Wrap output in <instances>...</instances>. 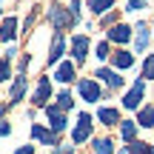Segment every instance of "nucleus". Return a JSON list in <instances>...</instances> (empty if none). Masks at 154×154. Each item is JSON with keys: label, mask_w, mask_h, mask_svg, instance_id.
Wrapping results in <instances>:
<instances>
[{"label": "nucleus", "mask_w": 154, "mask_h": 154, "mask_svg": "<svg viewBox=\"0 0 154 154\" xmlns=\"http://www.w3.org/2000/svg\"><path fill=\"white\" fill-rule=\"evenodd\" d=\"M94 51H97V54H94L97 60H106V57H111V51H109V40H100Z\"/></svg>", "instance_id": "nucleus-25"}, {"label": "nucleus", "mask_w": 154, "mask_h": 154, "mask_svg": "<svg viewBox=\"0 0 154 154\" xmlns=\"http://www.w3.org/2000/svg\"><path fill=\"white\" fill-rule=\"evenodd\" d=\"M49 20H51V26H54L57 32H63V29L74 26L77 17H74L69 9H63V6H51V9H49Z\"/></svg>", "instance_id": "nucleus-2"}, {"label": "nucleus", "mask_w": 154, "mask_h": 154, "mask_svg": "<svg viewBox=\"0 0 154 154\" xmlns=\"http://www.w3.org/2000/svg\"><path fill=\"white\" fill-rule=\"evenodd\" d=\"M126 149H128V154H149L151 146H149V143H143V140H134V143H128Z\"/></svg>", "instance_id": "nucleus-23"}, {"label": "nucleus", "mask_w": 154, "mask_h": 154, "mask_svg": "<svg viewBox=\"0 0 154 154\" xmlns=\"http://www.w3.org/2000/svg\"><path fill=\"white\" fill-rule=\"evenodd\" d=\"M0 6H3V0H0Z\"/></svg>", "instance_id": "nucleus-36"}, {"label": "nucleus", "mask_w": 154, "mask_h": 154, "mask_svg": "<svg viewBox=\"0 0 154 154\" xmlns=\"http://www.w3.org/2000/svg\"><path fill=\"white\" fill-rule=\"evenodd\" d=\"M94 77H100V80H103L109 88H123V77L117 74L114 69H97V72H94Z\"/></svg>", "instance_id": "nucleus-11"}, {"label": "nucleus", "mask_w": 154, "mask_h": 154, "mask_svg": "<svg viewBox=\"0 0 154 154\" xmlns=\"http://www.w3.org/2000/svg\"><path fill=\"white\" fill-rule=\"evenodd\" d=\"M46 117H49L51 131H54V134H60L63 128H66V111H60L57 106H46Z\"/></svg>", "instance_id": "nucleus-6"}, {"label": "nucleus", "mask_w": 154, "mask_h": 154, "mask_svg": "<svg viewBox=\"0 0 154 154\" xmlns=\"http://www.w3.org/2000/svg\"><path fill=\"white\" fill-rule=\"evenodd\" d=\"M72 54H74L77 63L86 60V54H88V37H86V34H77V37H72Z\"/></svg>", "instance_id": "nucleus-10"}, {"label": "nucleus", "mask_w": 154, "mask_h": 154, "mask_svg": "<svg viewBox=\"0 0 154 154\" xmlns=\"http://www.w3.org/2000/svg\"><path fill=\"white\" fill-rule=\"evenodd\" d=\"M91 154H117V151H114V140L97 137V140L91 143Z\"/></svg>", "instance_id": "nucleus-17"}, {"label": "nucleus", "mask_w": 154, "mask_h": 154, "mask_svg": "<svg viewBox=\"0 0 154 154\" xmlns=\"http://www.w3.org/2000/svg\"><path fill=\"white\" fill-rule=\"evenodd\" d=\"M80 9H83V6H80V3H77V0H74V3H72V6H69V11H72V14H74V17H80Z\"/></svg>", "instance_id": "nucleus-29"}, {"label": "nucleus", "mask_w": 154, "mask_h": 154, "mask_svg": "<svg viewBox=\"0 0 154 154\" xmlns=\"http://www.w3.org/2000/svg\"><path fill=\"white\" fill-rule=\"evenodd\" d=\"M146 6H149L146 0H128V3H126V11H140V9H146Z\"/></svg>", "instance_id": "nucleus-27"}, {"label": "nucleus", "mask_w": 154, "mask_h": 154, "mask_svg": "<svg viewBox=\"0 0 154 154\" xmlns=\"http://www.w3.org/2000/svg\"><path fill=\"white\" fill-rule=\"evenodd\" d=\"M26 86H29V77H26V74H17L14 83H11V103H20V100H23Z\"/></svg>", "instance_id": "nucleus-15"}, {"label": "nucleus", "mask_w": 154, "mask_h": 154, "mask_svg": "<svg viewBox=\"0 0 154 154\" xmlns=\"http://www.w3.org/2000/svg\"><path fill=\"white\" fill-rule=\"evenodd\" d=\"M63 51H66V37H63V32H54V40H51V51H49V66H54L57 60L63 57Z\"/></svg>", "instance_id": "nucleus-9"}, {"label": "nucleus", "mask_w": 154, "mask_h": 154, "mask_svg": "<svg viewBox=\"0 0 154 154\" xmlns=\"http://www.w3.org/2000/svg\"><path fill=\"white\" fill-rule=\"evenodd\" d=\"M143 97H146V80L140 77V80H134V86L123 94V109H137L140 111V109H143V106H140Z\"/></svg>", "instance_id": "nucleus-1"}, {"label": "nucleus", "mask_w": 154, "mask_h": 154, "mask_svg": "<svg viewBox=\"0 0 154 154\" xmlns=\"http://www.w3.org/2000/svg\"><path fill=\"white\" fill-rule=\"evenodd\" d=\"M111 66H114V72H126V69L134 66V54L126 49H117L114 54H111Z\"/></svg>", "instance_id": "nucleus-7"}, {"label": "nucleus", "mask_w": 154, "mask_h": 154, "mask_svg": "<svg viewBox=\"0 0 154 154\" xmlns=\"http://www.w3.org/2000/svg\"><path fill=\"white\" fill-rule=\"evenodd\" d=\"M9 77H11V66H9V57H3L0 60V83L9 80Z\"/></svg>", "instance_id": "nucleus-26"}, {"label": "nucleus", "mask_w": 154, "mask_h": 154, "mask_svg": "<svg viewBox=\"0 0 154 154\" xmlns=\"http://www.w3.org/2000/svg\"><path fill=\"white\" fill-rule=\"evenodd\" d=\"M137 120H123L120 123V137L126 140V143H134V140H137Z\"/></svg>", "instance_id": "nucleus-16"}, {"label": "nucleus", "mask_w": 154, "mask_h": 154, "mask_svg": "<svg viewBox=\"0 0 154 154\" xmlns=\"http://www.w3.org/2000/svg\"><path fill=\"white\" fill-rule=\"evenodd\" d=\"M140 74H143V80H146V83H149V80H154V54H146Z\"/></svg>", "instance_id": "nucleus-22"}, {"label": "nucleus", "mask_w": 154, "mask_h": 154, "mask_svg": "<svg viewBox=\"0 0 154 154\" xmlns=\"http://www.w3.org/2000/svg\"><path fill=\"white\" fill-rule=\"evenodd\" d=\"M14 29H17V17H6L3 26H0V40H11V37L17 34Z\"/></svg>", "instance_id": "nucleus-20"}, {"label": "nucleus", "mask_w": 154, "mask_h": 154, "mask_svg": "<svg viewBox=\"0 0 154 154\" xmlns=\"http://www.w3.org/2000/svg\"><path fill=\"white\" fill-rule=\"evenodd\" d=\"M114 20H117V11H109V14H103V26H114Z\"/></svg>", "instance_id": "nucleus-28"}, {"label": "nucleus", "mask_w": 154, "mask_h": 154, "mask_svg": "<svg viewBox=\"0 0 154 154\" xmlns=\"http://www.w3.org/2000/svg\"><path fill=\"white\" fill-rule=\"evenodd\" d=\"M9 131H11V126H9V123H0V137H6Z\"/></svg>", "instance_id": "nucleus-32"}, {"label": "nucleus", "mask_w": 154, "mask_h": 154, "mask_svg": "<svg viewBox=\"0 0 154 154\" xmlns=\"http://www.w3.org/2000/svg\"><path fill=\"white\" fill-rule=\"evenodd\" d=\"M86 6L94 11V14H109V11H111V6H114V0H88Z\"/></svg>", "instance_id": "nucleus-21"}, {"label": "nucleus", "mask_w": 154, "mask_h": 154, "mask_svg": "<svg viewBox=\"0 0 154 154\" xmlns=\"http://www.w3.org/2000/svg\"><path fill=\"white\" fill-rule=\"evenodd\" d=\"M117 154H128V149H120V151H117Z\"/></svg>", "instance_id": "nucleus-34"}, {"label": "nucleus", "mask_w": 154, "mask_h": 154, "mask_svg": "<svg viewBox=\"0 0 154 154\" xmlns=\"http://www.w3.org/2000/svg\"><path fill=\"white\" fill-rule=\"evenodd\" d=\"M77 91H80V97L86 100V103H97V100L103 97V91H100V83L91 80V77H86V80L77 83Z\"/></svg>", "instance_id": "nucleus-4"}, {"label": "nucleus", "mask_w": 154, "mask_h": 154, "mask_svg": "<svg viewBox=\"0 0 154 154\" xmlns=\"http://www.w3.org/2000/svg\"><path fill=\"white\" fill-rule=\"evenodd\" d=\"M49 97H51V80H49V77H40L37 91H34V100H32V103L40 106V109H46V106H49Z\"/></svg>", "instance_id": "nucleus-5"}, {"label": "nucleus", "mask_w": 154, "mask_h": 154, "mask_svg": "<svg viewBox=\"0 0 154 154\" xmlns=\"http://www.w3.org/2000/svg\"><path fill=\"white\" fill-rule=\"evenodd\" d=\"M3 114H6V106H0V117H3Z\"/></svg>", "instance_id": "nucleus-33"}, {"label": "nucleus", "mask_w": 154, "mask_h": 154, "mask_svg": "<svg viewBox=\"0 0 154 154\" xmlns=\"http://www.w3.org/2000/svg\"><path fill=\"white\" fill-rule=\"evenodd\" d=\"M91 128H94V123H91V114H80V117H77V126H74V131H72V143H74V146L86 143V140L91 137Z\"/></svg>", "instance_id": "nucleus-3"}, {"label": "nucleus", "mask_w": 154, "mask_h": 154, "mask_svg": "<svg viewBox=\"0 0 154 154\" xmlns=\"http://www.w3.org/2000/svg\"><path fill=\"white\" fill-rule=\"evenodd\" d=\"M32 137L40 140V143H46V146H57V134L49 131V128H43L40 123H34V126H32Z\"/></svg>", "instance_id": "nucleus-14"}, {"label": "nucleus", "mask_w": 154, "mask_h": 154, "mask_svg": "<svg viewBox=\"0 0 154 154\" xmlns=\"http://www.w3.org/2000/svg\"><path fill=\"white\" fill-rule=\"evenodd\" d=\"M137 126L140 128H154V106H143L137 111Z\"/></svg>", "instance_id": "nucleus-18"}, {"label": "nucleus", "mask_w": 154, "mask_h": 154, "mask_svg": "<svg viewBox=\"0 0 154 154\" xmlns=\"http://www.w3.org/2000/svg\"><path fill=\"white\" fill-rule=\"evenodd\" d=\"M128 40H131V26L114 23V26L109 29V43H128Z\"/></svg>", "instance_id": "nucleus-8"}, {"label": "nucleus", "mask_w": 154, "mask_h": 154, "mask_svg": "<svg viewBox=\"0 0 154 154\" xmlns=\"http://www.w3.org/2000/svg\"><path fill=\"white\" fill-rule=\"evenodd\" d=\"M54 80H60V83H72V80H74V66H72V60H66V63L57 66Z\"/></svg>", "instance_id": "nucleus-19"}, {"label": "nucleus", "mask_w": 154, "mask_h": 154, "mask_svg": "<svg viewBox=\"0 0 154 154\" xmlns=\"http://www.w3.org/2000/svg\"><path fill=\"white\" fill-rule=\"evenodd\" d=\"M149 154H154V146H151V149H149Z\"/></svg>", "instance_id": "nucleus-35"}, {"label": "nucleus", "mask_w": 154, "mask_h": 154, "mask_svg": "<svg viewBox=\"0 0 154 154\" xmlns=\"http://www.w3.org/2000/svg\"><path fill=\"white\" fill-rule=\"evenodd\" d=\"M72 103H74L72 94H69V91H60V97H57V109H60V111H69V109H72Z\"/></svg>", "instance_id": "nucleus-24"}, {"label": "nucleus", "mask_w": 154, "mask_h": 154, "mask_svg": "<svg viewBox=\"0 0 154 154\" xmlns=\"http://www.w3.org/2000/svg\"><path fill=\"white\" fill-rule=\"evenodd\" d=\"M97 120L103 123V126H120V111L111 109V106H103V109H97Z\"/></svg>", "instance_id": "nucleus-13"}, {"label": "nucleus", "mask_w": 154, "mask_h": 154, "mask_svg": "<svg viewBox=\"0 0 154 154\" xmlns=\"http://www.w3.org/2000/svg\"><path fill=\"white\" fill-rule=\"evenodd\" d=\"M74 146H60V149H54V154H72Z\"/></svg>", "instance_id": "nucleus-30"}, {"label": "nucleus", "mask_w": 154, "mask_h": 154, "mask_svg": "<svg viewBox=\"0 0 154 154\" xmlns=\"http://www.w3.org/2000/svg\"><path fill=\"white\" fill-rule=\"evenodd\" d=\"M134 49H137V54H143L146 51V46H149V40H151V34H149V26H146L143 20L137 23V29H134Z\"/></svg>", "instance_id": "nucleus-12"}, {"label": "nucleus", "mask_w": 154, "mask_h": 154, "mask_svg": "<svg viewBox=\"0 0 154 154\" xmlns=\"http://www.w3.org/2000/svg\"><path fill=\"white\" fill-rule=\"evenodd\" d=\"M14 154H34V146H20Z\"/></svg>", "instance_id": "nucleus-31"}]
</instances>
